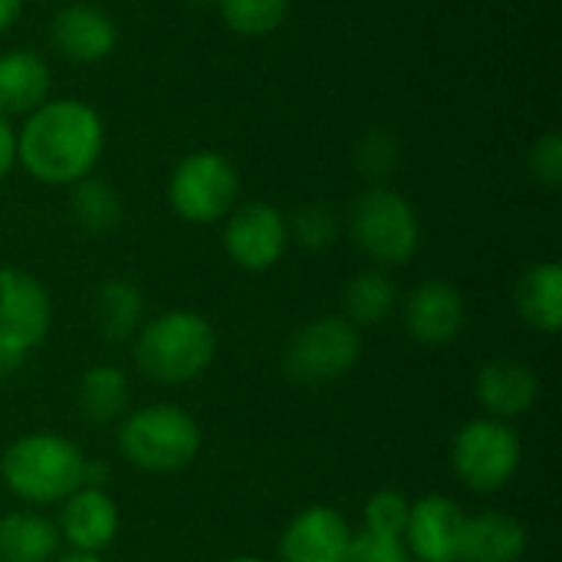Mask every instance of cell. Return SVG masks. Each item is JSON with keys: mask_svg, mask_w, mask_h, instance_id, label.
I'll return each instance as SVG.
<instances>
[{"mask_svg": "<svg viewBox=\"0 0 562 562\" xmlns=\"http://www.w3.org/2000/svg\"><path fill=\"white\" fill-rule=\"evenodd\" d=\"M342 562H412V557L402 540L359 530V533H352V543H349Z\"/></svg>", "mask_w": 562, "mask_h": 562, "instance_id": "f546056e", "label": "cell"}, {"mask_svg": "<svg viewBox=\"0 0 562 562\" xmlns=\"http://www.w3.org/2000/svg\"><path fill=\"white\" fill-rule=\"evenodd\" d=\"M86 454L76 441L53 431H30L0 454L3 487L33 507L63 504L86 481Z\"/></svg>", "mask_w": 562, "mask_h": 562, "instance_id": "7a4b0ae2", "label": "cell"}, {"mask_svg": "<svg viewBox=\"0 0 562 562\" xmlns=\"http://www.w3.org/2000/svg\"><path fill=\"white\" fill-rule=\"evenodd\" d=\"M53 72L43 56L33 49H7L0 53V115H30L36 105L49 99Z\"/></svg>", "mask_w": 562, "mask_h": 562, "instance_id": "ac0fdd59", "label": "cell"}, {"mask_svg": "<svg viewBox=\"0 0 562 562\" xmlns=\"http://www.w3.org/2000/svg\"><path fill=\"white\" fill-rule=\"evenodd\" d=\"M49 326L53 300L46 286L20 267H0V339L33 352L49 336Z\"/></svg>", "mask_w": 562, "mask_h": 562, "instance_id": "30bf717a", "label": "cell"}, {"mask_svg": "<svg viewBox=\"0 0 562 562\" xmlns=\"http://www.w3.org/2000/svg\"><path fill=\"white\" fill-rule=\"evenodd\" d=\"M145 313V296L132 280H105L95 293V323L102 339L125 342L138 333Z\"/></svg>", "mask_w": 562, "mask_h": 562, "instance_id": "7402d4cb", "label": "cell"}, {"mask_svg": "<svg viewBox=\"0 0 562 562\" xmlns=\"http://www.w3.org/2000/svg\"><path fill=\"white\" fill-rule=\"evenodd\" d=\"M514 303L520 319L543 333V336H557L562 329V267L557 260H543L533 263L514 290Z\"/></svg>", "mask_w": 562, "mask_h": 562, "instance_id": "d6986e66", "label": "cell"}, {"mask_svg": "<svg viewBox=\"0 0 562 562\" xmlns=\"http://www.w3.org/2000/svg\"><path fill=\"white\" fill-rule=\"evenodd\" d=\"M221 562H273V560H263V557H231V560H221Z\"/></svg>", "mask_w": 562, "mask_h": 562, "instance_id": "e575fe53", "label": "cell"}, {"mask_svg": "<svg viewBox=\"0 0 562 562\" xmlns=\"http://www.w3.org/2000/svg\"><path fill=\"white\" fill-rule=\"evenodd\" d=\"M527 527L504 510H481L468 517L461 562H520L527 557Z\"/></svg>", "mask_w": 562, "mask_h": 562, "instance_id": "e0dca14e", "label": "cell"}, {"mask_svg": "<svg viewBox=\"0 0 562 562\" xmlns=\"http://www.w3.org/2000/svg\"><path fill=\"white\" fill-rule=\"evenodd\" d=\"M240 198V175L221 151L201 148L184 155L168 178V204L188 224L224 221Z\"/></svg>", "mask_w": 562, "mask_h": 562, "instance_id": "52a82bcc", "label": "cell"}, {"mask_svg": "<svg viewBox=\"0 0 562 562\" xmlns=\"http://www.w3.org/2000/svg\"><path fill=\"white\" fill-rule=\"evenodd\" d=\"M69 214H72L79 231H86L92 237H105L122 224V198L109 181L89 175V178L72 184Z\"/></svg>", "mask_w": 562, "mask_h": 562, "instance_id": "cb8c5ba5", "label": "cell"}, {"mask_svg": "<svg viewBox=\"0 0 562 562\" xmlns=\"http://www.w3.org/2000/svg\"><path fill=\"white\" fill-rule=\"evenodd\" d=\"M286 247H290V224L280 207L267 201H247L227 214L224 250L240 270L263 273L283 260Z\"/></svg>", "mask_w": 562, "mask_h": 562, "instance_id": "9c48e42d", "label": "cell"}, {"mask_svg": "<svg viewBox=\"0 0 562 562\" xmlns=\"http://www.w3.org/2000/svg\"><path fill=\"white\" fill-rule=\"evenodd\" d=\"M56 530L72 553L102 557V550H109L119 537V504L105 487L82 484L59 504Z\"/></svg>", "mask_w": 562, "mask_h": 562, "instance_id": "7c38bea8", "label": "cell"}, {"mask_svg": "<svg viewBox=\"0 0 562 562\" xmlns=\"http://www.w3.org/2000/svg\"><path fill=\"white\" fill-rule=\"evenodd\" d=\"M362 333L346 316H316L283 349V372L293 385H329L356 369Z\"/></svg>", "mask_w": 562, "mask_h": 562, "instance_id": "8992f818", "label": "cell"}, {"mask_svg": "<svg viewBox=\"0 0 562 562\" xmlns=\"http://www.w3.org/2000/svg\"><path fill=\"white\" fill-rule=\"evenodd\" d=\"M524 461V445L510 422L497 418H474L468 422L451 441V468L461 484L477 494H497L507 487Z\"/></svg>", "mask_w": 562, "mask_h": 562, "instance_id": "ba28073f", "label": "cell"}, {"mask_svg": "<svg viewBox=\"0 0 562 562\" xmlns=\"http://www.w3.org/2000/svg\"><path fill=\"white\" fill-rule=\"evenodd\" d=\"M398 306V286L382 270H362L346 283L342 293V316L352 326H375L389 319Z\"/></svg>", "mask_w": 562, "mask_h": 562, "instance_id": "603a6c76", "label": "cell"}, {"mask_svg": "<svg viewBox=\"0 0 562 562\" xmlns=\"http://www.w3.org/2000/svg\"><path fill=\"white\" fill-rule=\"evenodd\" d=\"M59 530L36 510L0 517V562H53L59 557Z\"/></svg>", "mask_w": 562, "mask_h": 562, "instance_id": "44dd1931", "label": "cell"}, {"mask_svg": "<svg viewBox=\"0 0 562 562\" xmlns=\"http://www.w3.org/2000/svg\"><path fill=\"white\" fill-rule=\"evenodd\" d=\"M49 40H53L56 53L66 56L69 63L92 66V63H102L115 53L119 26L102 7L66 3L49 23Z\"/></svg>", "mask_w": 562, "mask_h": 562, "instance_id": "5bb4252c", "label": "cell"}, {"mask_svg": "<svg viewBox=\"0 0 562 562\" xmlns=\"http://www.w3.org/2000/svg\"><path fill=\"white\" fill-rule=\"evenodd\" d=\"M53 562H102V557H95V553H66V557H56Z\"/></svg>", "mask_w": 562, "mask_h": 562, "instance_id": "836d02e7", "label": "cell"}, {"mask_svg": "<svg viewBox=\"0 0 562 562\" xmlns=\"http://www.w3.org/2000/svg\"><path fill=\"white\" fill-rule=\"evenodd\" d=\"M356 165H359L362 175H369L375 181L389 178L398 168V142H395V135L385 132V128H372L369 135H362L359 145H356Z\"/></svg>", "mask_w": 562, "mask_h": 562, "instance_id": "4316f807", "label": "cell"}, {"mask_svg": "<svg viewBox=\"0 0 562 562\" xmlns=\"http://www.w3.org/2000/svg\"><path fill=\"white\" fill-rule=\"evenodd\" d=\"M20 13H23V0H0V36L16 23Z\"/></svg>", "mask_w": 562, "mask_h": 562, "instance_id": "d6a6232c", "label": "cell"}, {"mask_svg": "<svg viewBox=\"0 0 562 562\" xmlns=\"http://www.w3.org/2000/svg\"><path fill=\"white\" fill-rule=\"evenodd\" d=\"M405 329L422 346H445L464 329V296L451 280H425L405 300Z\"/></svg>", "mask_w": 562, "mask_h": 562, "instance_id": "9a60e30c", "label": "cell"}, {"mask_svg": "<svg viewBox=\"0 0 562 562\" xmlns=\"http://www.w3.org/2000/svg\"><path fill=\"white\" fill-rule=\"evenodd\" d=\"M16 168V128H10V119L0 115V184Z\"/></svg>", "mask_w": 562, "mask_h": 562, "instance_id": "4dcf8cb0", "label": "cell"}, {"mask_svg": "<svg viewBox=\"0 0 562 562\" xmlns=\"http://www.w3.org/2000/svg\"><path fill=\"white\" fill-rule=\"evenodd\" d=\"M26 349H20L16 342H10V339H0V379H7V375H13V372H20L23 369V362H26Z\"/></svg>", "mask_w": 562, "mask_h": 562, "instance_id": "1f68e13d", "label": "cell"}, {"mask_svg": "<svg viewBox=\"0 0 562 562\" xmlns=\"http://www.w3.org/2000/svg\"><path fill=\"white\" fill-rule=\"evenodd\" d=\"M105 148L102 115L82 99H46L16 128V165L49 188L89 178Z\"/></svg>", "mask_w": 562, "mask_h": 562, "instance_id": "6da1fadb", "label": "cell"}, {"mask_svg": "<svg viewBox=\"0 0 562 562\" xmlns=\"http://www.w3.org/2000/svg\"><path fill=\"white\" fill-rule=\"evenodd\" d=\"M527 168H530V175H533L543 188H560V181H562L560 132H543V135L530 145Z\"/></svg>", "mask_w": 562, "mask_h": 562, "instance_id": "f1b7e54d", "label": "cell"}, {"mask_svg": "<svg viewBox=\"0 0 562 562\" xmlns=\"http://www.w3.org/2000/svg\"><path fill=\"white\" fill-rule=\"evenodd\" d=\"M349 227L366 257L379 267H402L418 254L422 224L405 194L389 184L366 188L349 214Z\"/></svg>", "mask_w": 562, "mask_h": 562, "instance_id": "5b68a950", "label": "cell"}, {"mask_svg": "<svg viewBox=\"0 0 562 562\" xmlns=\"http://www.w3.org/2000/svg\"><path fill=\"white\" fill-rule=\"evenodd\" d=\"M286 224H290V237H296L306 250H326V247L336 244V234H339L336 217L326 207H316V204L300 207L293 214V221H286Z\"/></svg>", "mask_w": 562, "mask_h": 562, "instance_id": "83f0119b", "label": "cell"}, {"mask_svg": "<svg viewBox=\"0 0 562 562\" xmlns=\"http://www.w3.org/2000/svg\"><path fill=\"white\" fill-rule=\"evenodd\" d=\"M224 26L237 36H267L283 26L290 0H217Z\"/></svg>", "mask_w": 562, "mask_h": 562, "instance_id": "d4e9b609", "label": "cell"}, {"mask_svg": "<svg viewBox=\"0 0 562 562\" xmlns=\"http://www.w3.org/2000/svg\"><path fill=\"white\" fill-rule=\"evenodd\" d=\"M408 510H412V501L402 491H375L362 507V530L375 533V537L402 540L405 524H408Z\"/></svg>", "mask_w": 562, "mask_h": 562, "instance_id": "484cf974", "label": "cell"}, {"mask_svg": "<svg viewBox=\"0 0 562 562\" xmlns=\"http://www.w3.org/2000/svg\"><path fill=\"white\" fill-rule=\"evenodd\" d=\"M477 405L487 418L514 422L527 415L540 398V375L520 359H494L474 379Z\"/></svg>", "mask_w": 562, "mask_h": 562, "instance_id": "2e32d148", "label": "cell"}, {"mask_svg": "<svg viewBox=\"0 0 562 562\" xmlns=\"http://www.w3.org/2000/svg\"><path fill=\"white\" fill-rule=\"evenodd\" d=\"M119 454L145 474H175L184 471L201 451V425L178 405H145L122 418L119 425Z\"/></svg>", "mask_w": 562, "mask_h": 562, "instance_id": "277c9868", "label": "cell"}, {"mask_svg": "<svg viewBox=\"0 0 562 562\" xmlns=\"http://www.w3.org/2000/svg\"><path fill=\"white\" fill-rule=\"evenodd\" d=\"M217 356L214 326L194 310H168L135 333V366L158 385L201 379Z\"/></svg>", "mask_w": 562, "mask_h": 562, "instance_id": "3957f363", "label": "cell"}, {"mask_svg": "<svg viewBox=\"0 0 562 562\" xmlns=\"http://www.w3.org/2000/svg\"><path fill=\"white\" fill-rule=\"evenodd\" d=\"M352 543V527L336 507L313 504L300 510L280 533L277 562H342Z\"/></svg>", "mask_w": 562, "mask_h": 562, "instance_id": "4fadbf2b", "label": "cell"}, {"mask_svg": "<svg viewBox=\"0 0 562 562\" xmlns=\"http://www.w3.org/2000/svg\"><path fill=\"white\" fill-rule=\"evenodd\" d=\"M468 514L458 501L445 494H428L412 501L408 524H405V550L418 562H461Z\"/></svg>", "mask_w": 562, "mask_h": 562, "instance_id": "8fae6325", "label": "cell"}, {"mask_svg": "<svg viewBox=\"0 0 562 562\" xmlns=\"http://www.w3.org/2000/svg\"><path fill=\"white\" fill-rule=\"evenodd\" d=\"M128 402H132V385L128 375L119 366L99 362L89 366L79 375L76 385V408L82 415V422L89 425H115L128 415Z\"/></svg>", "mask_w": 562, "mask_h": 562, "instance_id": "ffe728a7", "label": "cell"}]
</instances>
